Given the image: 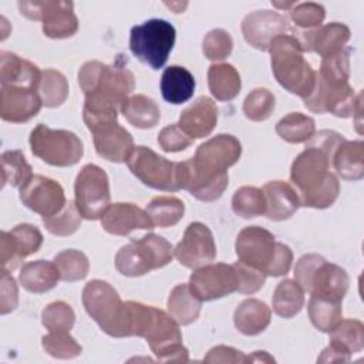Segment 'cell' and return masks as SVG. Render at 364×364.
<instances>
[{"instance_id": "6da1fadb", "label": "cell", "mask_w": 364, "mask_h": 364, "mask_svg": "<svg viewBox=\"0 0 364 364\" xmlns=\"http://www.w3.org/2000/svg\"><path fill=\"white\" fill-rule=\"evenodd\" d=\"M78 84L85 95L82 118L87 128L117 119L122 104L134 91V74L122 64L108 65L92 60L78 71Z\"/></svg>"}, {"instance_id": "7a4b0ae2", "label": "cell", "mask_w": 364, "mask_h": 364, "mask_svg": "<svg viewBox=\"0 0 364 364\" xmlns=\"http://www.w3.org/2000/svg\"><path fill=\"white\" fill-rule=\"evenodd\" d=\"M330 168L331 158L314 146H306L293 161L290 181L297 188L300 206L324 209L334 203L340 183Z\"/></svg>"}, {"instance_id": "3957f363", "label": "cell", "mask_w": 364, "mask_h": 364, "mask_svg": "<svg viewBox=\"0 0 364 364\" xmlns=\"http://www.w3.org/2000/svg\"><path fill=\"white\" fill-rule=\"evenodd\" d=\"M235 249L242 263L263 272L266 276L286 274L293 262L290 247L276 242L274 236L260 226L242 229L236 237Z\"/></svg>"}, {"instance_id": "277c9868", "label": "cell", "mask_w": 364, "mask_h": 364, "mask_svg": "<svg viewBox=\"0 0 364 364\" xmlns=\"http://www.w3.org/2000/svg\"><path fill=\"white\" fill-rule=\"evenodd\" d=\"M269 51L277 82L304 100L314 88L316 71L306 61L299 41L290 34L279 36L272 41Z\"/></svg>"}, {"instance_id": "5b68a950", "label": "cell", "mask_w": 364, "mask_h": 364, "mask_svg": "<svg viewBox=\"0 0 364 364\" xmlns=\"http://www.w3.org/2000/svg\"><path fill=\"white\" fill-rule=\"evenodd\" d=\"M82 304L91 318L111 337H131V307L104 280H91L82 290Z\"/></svg>"}, {"instance_id": "8992f818", "label": "cell", "mask_w": 364, "mask_h": 364, "mask_svg": "<svg viewBox=\"0 0 364 364\" xmlns=\"http://www.w3.org/2000/svg\"><path fill=\"white\" fill-rule=\"evenodd\" d=\"M294 279L303 291L310 293V296L338 301H343L350 284L348 274L343 267L328 263L316 253L299 259L294 267Z\"/></svg>"}, {"instance_id": "52a82bcc", "label": "cell", "mask_w": 364, "mask_h": 364, "mask_svg": "<svg viewBox=\"0 0 364 364\" xmlns=\"http://www.w3.org/2000/svg\"><path fill=\"white\" fill-rule=\"evenodd\" d=\"M172 257V245L159 235L148 233L138 240L132 239L117 252L115 267L124 276L136 277L166 266Z\"/></svg>"}, {"instance_id": "ba28073f", "label": "cell", "mask_w": 364, "mask_h": 364, "mask_svg": "<svg viewBox=\"0 0 364 364\" xmlns=\"http://www.w3.org/2000/svg\"><path fill=\"white\" fill-rule=\"evenodd\" d=\"M176 38L175 27L162 18H151L134 26L129 34V50L152 70H159L166 63Z\"/></svg>"}, {"instance_id": "9c48e42d", "label": "cell", "mask_w": 364, "mask_h": 364, "mask_svg": "<svg viewBox=\"0 0 364 364\" xmlns=\"http://www.w3.org/2000/svg\"><path fill=\"white\" fill-rule=\"evenodd\" d=\"M127 165L129 171L149 188L166 192L182 189V162L168 161L151 148L142 145L135 146L127 161Z\"/></svg>"}, {"instance_id": "30bf717a", "label": "cell", "mask_w": 364, "mask_h": 364, "mask_svg": "<svg viewBox=\"0 0 364 364\" xmlns=\"http://www.w3.org/2000/svg\"><path fill=\"white\" fill-rule=\"evenodd\" d=\"M33 155L53 166H73L84 154L81 139L71 131L38 124L30 134Z\"/></svg>"}, {"instance_id": "8fae6325", "label": "cell", "mask_w": 364, "mask_h": 364, "mask_svg": "<svg viewBox=\"0 0 364 364\" xmlns=\"http://www.w3.org/2000/svg\"><path fill=\"white\" fill-rule=\"evenodd\" d=\"M240 155L239 139L229 134H220L200 144L186 165L192 173L202 179H218V176H228V168L235 165Z\"/></svg>"}, {"instance_id": "7c38bea8", "label": "cell", "mask_w": 364, "mask_h": 364, "mask_svg": "<svg viewBox=\"0 0 364 364\" xmlns=\"http://www.w3.org/2000/svg\"><path fill=\"white\" fill-rule=\"evenodd\" d=\"M75 205L80 215L88 220L102 218L109 206V181L105 171L94 164L85 165L77 175Z\"/></svg>"}, {"instance_id": "4fadbf2b", "label": "cell", "mask_w": 364, "mask_h": 364, "mask_svg": "<svg viewBox=\"0 0 364 364\" xmlns=\"http://www.w3.org/2000/svg\"><path fill=\"white\" fill-rule=\"evenodd\" d=\"M159 361L186 363L188 350L182 344L179 324L171 314L154 307L148 327L142 336Z\"/></svg>"}, {"instance_id": "5bb4252c", "label": "cell", "mask_w": 364, "mask_h": 364, "mask_svg": "<svg viewBox=\"0 0 364 364\" xmlns=\"http://www.w3.org/2000/svg\"><path fill=\"white\" fill-rule=\"evenodd\" d=\"M17 6L27 18L41 20L43 33L50 38H67L78 30V20L71 1H18Z\"/></svg>"}, {"instance_id": "9a60e30c", "label": "cell", "mask_w": 364, "mask_h": 364, "mask_svg": "<svg viewBox=\"0 0 364 364\" xmlns=\"http://www.w3.org/2000/svg\"><path fill=\"white\" fill-rule=\"evenodd\" d=\"M188 284L200 301H209L237 291L239 274L233 264L209 263L198 267L191 274Z\"/></svg>"}, {"instance_id": "2e32d148", "label": "cell", "mask_w": 364, "mask_h": 364, "mask_svg": "<svg viewBox=\"0 0 364 364\" xmlns=\"http://www.w3.org/2000/svg\"><path fill=\"white\" fill-rule=\"evenodd\" d=\"M20 200L43 218L57 215L67 203L63 186L43 175H33L20 186Z\"/></svg>"}, {"instance_id": "e0dca14e", "label": "cell", "mask_w": 364, "mask_h": 364, "mask_svg": "<svg viewBox=\"0 0 364 364\" xmlns=\"http://www.w3.org/2000/svg\"><path fill=\"white\" fill-rule=\"evenodd\" d=\"M173 255L182 266L189 269L212 263L216 257V246L209 228L200 222L191 223L173 249Z\"/></svg>"}, {"instance_id": "ac0fdd59", "label": "cell", "mask_w": 364, "mask_h": 364, "mask_svg": "<svg viewBox=\"0 0 364 364\" xmlns=\"http://www.w3.org/2000/svg\"><path fill=\"white\" fill-rule=\"evenodd\" d=\"M43 243L41 232L30 225L21 223L11 230H3L0 236V262L1 270L13 272L20 262L36 253Z\"/></svg>"}, {"instance_id": "d6986e66", "label": "cell", "mask_w": 364, "mask_h": 364, "mask_svg": "<svg viewBox=\"0 0 364 364\" xmlns=\"http://www.w3.org/2000/svg\"><path fill=\"white\" fill-rule=\"evenodd\" d=\"M289 31L291 33L289 20L279 11L257 10L249 13L242 21L245 40L252 47L262 51H267L276 37L284 36Z\"/></svg>"}, {"instance_id": "ffe728a7", "label": "cell", "mask_w": 364, "mask_h": 364, "mask_svg": "<svg viewBox=\"0 0 364 364\" xmlns=\"http://www.w3.org/2000/svg\"><path fill=\"white\" fill-rule=\"evenodd\" d=\"M90 131L94 135V146L97 154L109 162H127L134 151L132 135L122 128L117 119L102 121Z\"/></svg>"}, {"instance_id": "44dd1931", "label": "cell", "mask_w": 364, "mask_h": 364, "mask_svg": "<svg viewBox=\"0 0 364 364\" xmlns=\"http://www.w3.org/2000/svg\"><path fill=\"white\" fill-rule=\"evenodd\" d=\"M364 347V326L360 320H340L330 331V344L317 358L318 363L348 361L350 355L360 353Z\"/></svg>"}, {"instance_id": "7402d4cb", "label": "cell", "mask_w": 364, "mask_h": 364, "mask_svg": "<svg viewBox=\"0 0 364 364\" xmlns=\"http://www.w3.org/2000/svg\"><path fill=\"white\" fill-rule=\"evenodd\" d=\"M293 37L299 41L303 53H317L321 57L331 55L346 47L350 40V28L341 23H328L313 30H293Z\"/></svg>"}, {"instance_id": "603a6c76", "label": "cell", "mask_w": 364, "mask_h": 364, "mask_svg": "<svg viewBox=\"0 0 364 364\" xmlns=\"http://www.w3.org/2000/svg\"><path fill=\"white\" fill-rule=\"evenodd\" d=\"M43 101L38 91L28 87L1 85L0 117L7 122H27L38 114Z\"/></svg>"}, {"instance_id": "cb8c5ba5", "label": "cell", "mask_w": 364, "mask_h": 364, "mask_svg": "<svg viewBox=\"0 0 364 364\" xmlns=\"http://www.w3.org/2000/svg\"><path fill=\"white\" fill-rule=\"evenodd\" d=\"M105 232L117 236H125L136 229H152L154 223L146 210L134 203H114L107 208L101 218Z\"/></svg>"}, {"instance_id": "d4e9b609", "label": "cell", "mask_w": 364, "mask_h": 364, "mask_svg": "<svg viewBox=\"0 0 364 364\" xmlns=\"http://www.w3.org/2000/svg\"><path fill=\"white\" fill-rule=\"evenodd\" d=\"M218 122V107L208 97L196 98L179 117L178 125L192 139L208 136Z\"/></svg>"}, {"instance_id": "484cf974", "label": "cell", "mask_w": 364, "mask_h": 364, "mask_svg": "<svg viewBox=\"0 0 364 364\" xmlns=\"http://www.w3.org/2000/svg\"><path fill=\"white\" fill-rule=\"evenodd\" d=\"M266 199V216L270 220H284L293 216L300 206L297 191L283 181H272L263 186Z\"/></svg>"}, {"instance_id": "4316f807", "label": "cell", "mask_w": 364, "mask_h": 364, "mask_svg": "<svg viewBox=\"0 0 364 364\" xmlns=\"http://www.w3.org/2000/svg\"><path fill=\"white\" fill-rule=\"evenodd\" d=\"M41 71L28 60L20 58L14 53H0V81L1 85L28 87L38 91Z\"/></svg>"}, {"instance_id": "83f0119b", "label": "cell", "mask_w": 364, "mask_h": 364, "mask_svg": "<svg viewBox=\"0 0 364 364\" xmlns=\"http://www.w3.org/2000/svg\"><path fill=\"white\" fill-rule=\"evenodd\" d=\"M195 78L192 73L181 65H169L161 77V92L166 102L178 105L192 98L195 92Z\"/></svg>"}, {"instance_id": "f1b7e54d", "label": "cell", "mask_w": 364, "mask_h": 364, "mask_svg": "<svg viewBox=\"0 0 364 364\" xmlns=\"http://www.w3.org/2000/svg\"><path fill=\"white\" fill-rule=\"evenodd\" d=\"M331 165L338 176L346 181H358L364 176V144L363 141L344 139L333 154Z\"/></svg>"}, {"instance_id": "f546056e", "label": "cell", "mask_w": 364, "mask_h": 364, "mask_svg": "<svg viewBox=\"0 0 364 364\" xmlns=\"http://www.w3.org/2000/svg\"><path fill=\"white\" fill-rule=\"evenodd\" d=\"M272 311L266 303L257 299L243 300L235 310L233 321L236 328L245 336H256L267 328Z\"/></svg>"}, {"instance_id": "4dcf8cb0", "label": "cell", "mask_w": 364, "mask_h": 364, "mask_svg": "<svg viewBox=\"0 0 364 364\" xmlns=\"http://www.w3.org/2000/svg\"><path fill=\"white\" fill-rule=\"evenodd\" d=\"M61 279L55 263L48 260L28 262L18 274L20 284L30 293H46L57 286Z\"/></svg>"}, {"instance_id": "1f68e13d", "label": "cell", "mask_w": 364, "mask_h": 364, "mask_svg": "<svg viewBox=\"0 0 364 364\" xmlns=\"http://www.w3.org/2000/svg\"><path fill=\"white\" fill-rule=\"evenodd\" d=\"M208 85L210 94L218 101H230L239 94L242 81L237 70L232 64L219 63L209 67Z\"/></svg>"}, {"instance_id": "d6a6232c", "label": "cell", "mask_w": 364, "mask_h": 364, "mask_svg": "<svg viewBox=\"0 0 364 364\" xmlns=\"http://www.w3.org/2000/svg\"><path fill=\"white\" fill-rule=\"evenodd\" d=\"M125 119L135 128H154L161 119V111L156 102L146 95H131L121 107Z\"/></svg>"}, {"instance_id": "836d02e7", "label": "cell", "mask_w": 364, "mask_h": 364, "mask_svg": "<svg viewBox=\"0 0 364 364\" xmlns=\"http://www.w3.org/2000/svg\"><path fill=\"white\" fill-rule=\"evenodd\" d=\"M200 307L202 301L191 291L186 283L175 286L168 297V311L179 326L193 323L200 313Z\"/></svg>"}, {"instance_id": "e575fe53", "label": "cell", "mask_w": 364, "mask_h": 364, "mask_svg": "<svg viewBox=\"0 0 364 364\" xmlns=\"http://www.w3.org/2000/svg\"><path fill=\"white\" fill-rule=\"evenodd\" d=\"M272 306L277 316L284 318L294 317L304 306V291L296 280L284 279L273 293Z\"/></svg>"}, {"instance_id": "d590c367", "label": "cell", "mask_w": 364, "mask_h": 364, "mask_svg": "<svg viewBox=\"0 0 364 364\" xmlns=\"http://www.w3.org/2000/svg\"><path fill=\"white\" fill-rule=\"evenodd\" d=\"M307 310L313 326L323 333H330L343 318V307L338 300L310 296Z\"/></svg>"}, {"instance_id": "8d00e7d4", "label": "cell", "mask_w": 364, "mask_h": 364, "mask_svg": "<svg viewBox=\"0 0 364 364\" xmlns=\"http://www.w3.org/2000/svg\"><path fill=\"white\" fill-rule=\"evenodd\" d=\"M145 210L154 226L169 228L182 219L185 213V205L175 196H155L148 203Z\"/></svg>"}, {"instance_id": "74e56055", "label": "cell", "mask_w": 364, "mask_h": 364, "mask_svg": "<svg viewBox=\"0 0 364 364\" xmlns=\"http://www.w3.org/2000/svg\"><path fill=\"white\" fill-rule=\"evenodd\" d=\"M314 119L301 112H290L276 124L277 135L290 144L307 142L314 134Z\"/></svg>"}, {"instance_id": "f35d334b", "label": "cell", "mask_w": 364, "mask_h": 364, "mask_svg": "<svg viewBox=\"0 0 364 364\" xmlns=\"http://www.w3.org/2000/svg\"><path fill=\"white\" fill-rule=\"evenodd\" d=\"M38 95L43 101V105L48 108L60 107L68 97L67 78L60 71L53 68H47L41 71Z\"/></svg>"}, {"instance_id": "ab89813d", "label": "cell", "mask_w": 364, "mask_h": 364, "mask_svg": "<svg viewBox=\"0 0 364 364\" xmlns=\"http://www.w3.org/2000/svg\"><path fill=\"white\" fill-rule=\"evenodd\" d=\"M350 48L344 47L343 50L323 57L318 77L328 85H346L350 78Z\"/></svg>"}, {"instance_id": "60d3db41", "label": "cell", "mask_w": 364, "mask_h": 364, "mask_svg": "<svg viewBox=\"0 0 364 364\" xmlns=\"http://www.w3.org/2000/svg\"><path fill=\"white\" fill-rule=\"evenodd\" d=\"M1 185L23 186L31 176L33 169L21 151H6L1 154Z\"/></svg>"}, {"instance_id": "b9f144b4", "label": "cell", "mask_w": 364, "mask_h": 364, "mask_svg": "<svg viewBox=\"0 0 364 364\" xmlns=\"http://www.w3.org/2000/svg\"><path fill=\"white\" fill-rule=\"evenodd\" d=\"M233 212L243 218L250 219L266 213V199L263 191L255 186L239 188L232 198Z\"/></svg>"}, {"instance_id": "7bdbcfd3", "label": "cell", "mask_w": 364, "mask_h": 364, "mask_svg": "<svg viewBox=\"0 0 364 364\" xmlns=\"http://www.w3.org/2000/svg\"><path fill=\"white\" fill-rule=\"evenodd\" d=\"M54 263L60 270L61 280L77 282L82 280L90 270V262L87 256L75 249H67L54 257Z\"/></svg>"}, {"instance_id": "ee69618b", "label": "cell", "mask_w": 364, "mask_h": 364, "mask_svg": "<svg viewBox=\"0 0 364 364\" xmlns=\"http://www.w3.org/2000/svg\"><path fill=\"white\" fill-rule=\"evenodd\" d=\"M81 218L75 202L67 200L61 212L50 218H43V223L46 229L55 236H70L80 228Z\"/></svg>"}, {"instance_id": "f6af8a7d", "label": "cell", "mask_w": 364, "mask_h": 364, "mask_svg": "<svg viewBox=\"0 0 364 364\" xmlns=\"http://www.w3.org/2000/svg\"><path fill=\"white\" fill-rule=\"evenodd\" d=\"M276 105L274 95L266 90V88H256L247 97L243 102V114L250 121H264L267 119Z\"/></svg>"}, {"instance_id": "bcb514c9", "label": "cell", "mask_w": 364, "mask_h": 364, "mask_svg": "<svg viewBox=\"0 0 364 364\" xmlns=\"http://www.w3.org/2000/svg\"><path fill=\"white\" fill-rule=\"evenodd\" d=\"M43 348L55 358H74L81 354L82 347L68 331H50L41 338Z\"/></svg>"}, {"instance_id": "7dc6e473", "label": "cell", "mask_w": 364, "mask_h": 364, "mask_svg": "<svg viewBox=\"0 0 364 364\" xmlns=\"http://www.w3.org/2000/svg\"><path fill=\"white\" fill-rule=\"evenodd\" d=\"M74 321V310L64 301H53L41 313V323L48 331H70Z\"/></svg>"}, {"instance_id": "c3c4849f", "label": "cell", "mask_w": 364, "mask_h": 364, "mask_svg": "<svg viewBox=\"0 0 364 364\" xmlns=\"http://www.w3.org/2000/svg\"><path fill=\"white\" fill-rule=\"evenodd\" d=\"M233 48V40L230 34L222 28L210 30L202 43V51L206 58L212 61H222L228 58Z\"/></svg>"}, {"instance_id": "681fc988", "label": "cell", "mask_w": 364, "mask_h": 364, "mask_svg": "<svg viewBox=\"0 0 364 364\" xmlns=\"http://www.w3.org/2000/svg\"><path fill=\"white\" fill-rule=\"evenodd\" d=\"M326 17L324 7L317 3H300L290 10V18L303 30L317 28Z\"/></svg>"}, {"instance_id": "f907efd6", "label": "cell", "mask_w": 364, "mask_h": 364, "mask_svg": "<svg viewBox=\"0 0 364 364\" xmlns=\"http://www.w3.org/2000/svg\"><path fill=\"white\" fill-rule=\"evenodd\" d=\"M233 266L239 274V287H237L239 293L253 294L263 287V284L266 282V274L263 272H260L252 266H247V264L242 263L240 260L233 263Z\"/></svg>"}, {"instance_id": "816d5d0a", "label": "cell", "mask_w": 364, "mask_h": 364, "mask_svg": "<svg viewBox=\"0 0 364 364\" xmlns=\"http://www.w3.org/2000/svg\"><path fill=\"white\" fill-rule=\"evenodd\" d=\"M192 138L188 136L178 124L165 127L158 135V144L165 152H179L186 149L192 144Z\"/></svg>"}, {"instance_id": "f5cc1de1", "label": "cell", "mask_w": 364, "mask_h": 364, "mask_svg": "<svg viewBox=\"0 0 364 364\" xmlns=\"http://www.w3.org/2000/svg\"><path fill=\"white\" fill-rule=\"evenodd\" d=\"M18 304V290L16 280L10 276V272L1 270V300L0 313L7 314L13 311Z\"/></svg>"}, {"instance_id": "db71d44e", "label": "cell", "mask_w": 364, "mask_h": 364, "mask_svg": "<svg viewBox=\"0 0 364 364\" xmlns=\"http://www.w3.org/2000/svg\"><path fill=\"white\" fill-rule=\"evenodd\" d=\"M206 363H247V355H245L242 351L226 347V346H218L209 350L206 357L203 358Z\"/></svg>"}, {"instance_id": "11a10c76", "label": "cell", "mask_w": 364, "mask_h": 364, "mask_svg": "<svg viewBox=\"0 0 364 364\" xmlns=\"http://www.w3.org/2000/svg\"><path fill=\"white\" fill-rule=\"evenodd\" d=\"M247 361H274L266 351H255L253 355H247Z\"/></svg>"}]
</instances>
